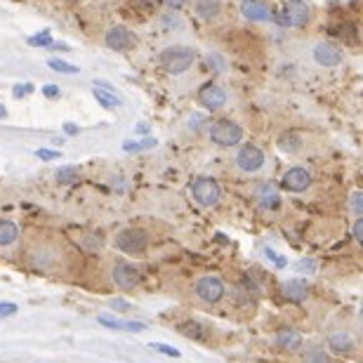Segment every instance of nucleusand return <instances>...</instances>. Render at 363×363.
<instances>
[{
	"instance_id": "obj_36",
	"label": "nucleus",
	"mask_w": 363,
	"mask_h": 363,
	"mask_svg": "<svg viewBox=\"0 0 363 363\" xmlns=\"http://www.w3.org/2000/svg\"><path fill=\"white\" fill-rule=\"evenodd\" d=\"M5 116H7V111H5V106H3V104H0V118H5Z\"/></svg>"
},
{
	"instance_id": "obj_16",
	"label": "nucleus",
	"mask_w": 363,
	"mask_h": 363,
	"mask_svg": "<svg viewBox=\"0 0 363 363\" xmlns=\"http://www.w3.org/2000/svg\"><path fill=\"white\" fill-rule=\"evenodd\" d=\"M309 283L304 279H288L281 286V293L288 302H304L309 297Z\"/></svg>"
},
{
	"instance_id": "obj_20",
	"label": "nucleus",
	"mask_w": 363,
	"mask_h": 363,
	"mask_svg": "<svg viewBox=\"0 0 363 363\" xmlns=\"http://www.w3.org/2000/svg\"><path fill=\"white\" fill-rule=\"evenodd\" d=\"M279 149L288 156H297L304 151V140L297 133H283L279 137Z\"/></svg>"
},
{
	"instance_id": "obj_34",
	"label": "nucleus",
	"mask_w": 363,
	"mask_h": 363,
	"mask_svg": "<svg viewBox=\"0 0 363 363\" xmlns=\"http://www.w3.org/2000/svg\"><path fill=\"white\" fill-rule=\"evenodd\" d=\"M43 94L50 99H55V97H60V90H57V85H45V88H43Z\"/></svg>"
},
{
	"instance_id": "obj_5",
	"label": "nucleus",
	"mask_w": 363,
	"mask_h": 363,
	"mask_svg": "<svg viewBox=\"0 0 363 363\" xmlns=\"http://www.w3.org/2000/svg\"><path fill=\"white\" fill-rule=\"evenodd\" d=\"M234 165L243 175H259L267 168V154L257 144H238L234 154Z\"/></svg>"
},
{
	"instance_id": "obj_19",
	"label": "nucleus",
	"mask_w": 363,
	"mask_h": 363,
	"mask_svg": "<svg viewBox=\"0 0 363 363\" xmlns=\"http://www.w3.org/2000/svg\"><path fill=\"white\" fill-rule=\"evenodd\" d=\"M19 241V227L10 217H0V248H12Z\"/></svg>"
},
{
	"instance_id": "obj_26",
	"label": "nucleus",
	"mask_w": 363,
	"mask_h": 363,
	"mask_svg": "<svg viewBox=\"0 0 363 363\" xmlns=\"http://www.w3.org/2000/svg\"><path fill=\"white\" fill-rule=\"evenodd\" d=\"M48 67L55 69V71H60V74H78V69L74 67V64H67V62H62V60H50Z\"/></svg>"
},
{
	"instance_id": "obj_11",
	"label": "nucleus",
	"mask_w": 363,
	"mask_h": 363,
	"mask_svg": "<svg viewBox=\"0 0 363 363\" xmlns=\"http://www.w3.org/2000/svg\"><path fill=\"white\" fill-rule=\"evenodd\" d=\"M311 186H314V175L307 168H302V165H293L281 177V189L288 194H304Z\"/></svg>"
},
{
	"instance_id": "obj_2",
	"label": "nucleus",
	"mask_w": 363,
	"mask_h": 363,
	"mask_svg": "<svg viewBox=\"0 0 363 363\" xmlns=\"http://www.w3.org/2000/svg\"><path fill=\"white\" fill-rule=\"evenodd\" d=\"M154 31L161 38H168L172 43H179V38H186L189 33V21L182 10H163L154 19Z\"/></svg>"
},
{
	"instance_id": "obj_10",
	"label": "nucleus",
	"mask_w": 363,
	"mask_h": 363,
	"mask_svg": "<svg viewBox=\"0 0 363 363\" xmlns=\"http://www.w3.org/2000/svg\"><path fill=\"white\" fill-rule=\"evenodd\" d=\"M196 99L206 111H222L229 104V92L220 83H206L196 92Z\"/></svg>"
},
{
	"instance_id": "obj_7",
	"label": "nucleus",
	"mask_w": 363,
	"mask_h": 363,
	"mask_svg": "<svg viewBox=\"0 0 363 363\" xmlns=\"http://www.w3.org/2000/svg\"><path fill=\"white\" fill-rule=\"evenodd\" d=\"M189 191L201 208H217L222 201V186L215 177H196Z\"/></svg>"
},
{
	"instance_id": "obj_6",
	"label": "nucleus",
	"mask_w": 363,
	"mask_h": 363,
	"mask_svg": "<svg viewBox=\"0 0 363 363\" xmlns=\"http://www.w3.org/2000/svg\"><path fill=\"white\" fill-rule=\"evenodd\" d=\"M314 19V7L307 0H286L281 5L279 21L288 28H307Z\"/></svg>"
},
{
	"instance_id": "obj_29",
	"label": "nucleus",
	"mask_w": 363,
	"mask_h": 363,
	"mask_svg": "<svg viewBox=\"0 0 363 363\" xmlns=\"http://www.w3.org/2000/svg\"><path fill=\"white\" fill-rule=\"evenodd\" d=\"M168 10H184L186 5H191V0H161Z\"/></svg>"
},
{
	"instance_id": "obj_33",
	"label": "nucleus",
	"mask_w": 363,
	"mask_h": 363,
	"mask_svg": "<svg viewBox=\"0 0 363 363\" xmlns=\"http://www.w3.org/2000/svg\"><path fill=\"white\" fill-rule=\"evenodd\" d=\"M38 158H43V161H55V158H60V154H57V151L40 149V151H38Z\"/></svg>"
},
{
	"instance_id": "obj_24",
	"label": "nucleus",
	"mask_w": 363,
	"mask_h": 363,
	"mask_svg": "<svg viewBox=\"0 0 363 363\" xmlns=\"http://www.w3.org/2000/svg\"><path fill=\"white\" fill-rule=\"evenodd\" d=\"M78 177H81V172H78V168H71V165H64L55 175L57 184H76Z\"/></svg>"
},
{
	"instance_id": "obj_8",
	"label": "nucleus",
	"mask_w": 363,
	"mask_h": 363,
	"mask_svg": "<svg viewBox=\"0 0 363 363\" xmlns=\"http://www.w3.org/2000/svg\"><path fill=\"white\" fill-rule=\"evenodd\" d=\"M149 245V236L147 231L137 229V227H128L121 229L118 234L113 236V248L125 252V255H142Z\"/></svg>"
},
{
	"instance_id": "obj_21",
	"label": "nucleus",
	"mask_w": 363,
	"mask_h": 363,
	"mask_svg": "<svg viewBox=\"0 0 363 363\" xmlns=\"http://www.w3.org/2000/svg\"><path fill=\"white\" fill-rule=\"evenodd\" d=\"M177 330L182 333L184 337H191V340H199V342H203L208 335L206 333H210L206 325H203L201 321H194V318H186V321L177 323Z\"/></svg>"
},
{
	"instance_id": "obj_28",
	"label": "nucleus",
	"mask_w": 363,
	"mask_h": 363,
	"mask_svg": "<svg viewBox=\"0 0 363 363\" xmlns=\"http://www.w3.org/2000/svg\"><path fill=\"white\" fill-rule=\"evenodd\" d=\"M151 350H156V352H161V354H165V357H179V352L175 350V347H168V345H161V342H154L151 345Z\"/></svg>"
},
{
	"instance_id": "obj_1",
	"label": "nucleus",
	"mask_w": 363,
	"mask_h": 363,
	"mask_svg": "<svg viewBox=\"0 0 363 363\" xmlns=\"http://www.w3.org/2000/svg\"><path fill=\"white\" fill-rule=\"evenodd\" d=\"M156 60L158 67L168 76H184L199 60V50L194 45H184V43H170L158 52Z\"/></svg>"
},
{
	"instance_id": "obj_18",
	"label": "nucleus",
	"mask_w": 363,
	"mask_h": 363,
	"mask_svg": "<svg viewBox=\"0 0 363 363\" xmlns=\"http://www.w3.org/2000/svg\"><path fill=\"white\" fill-rule=\"evenodd\" d=\"M255 199L264 210H276L281 206V194L276 191V186L269 184V182H264V184H259L255 189Z\"/></svg>"
},
{
	"instance_id": "obj_17",
	"label": "nucleus",
	"mask_w": 363,
	"mask_h": 363,
	"mask_svg": "<svg viewBox=\"0 0 363 363\" xmlns=\"http://www.w3.org/2000/svg\"><path fill=\"white\" fill-rule=\"evenodd\" d=\"M274 345L279 347L281 352L293 354L297 350H302V335L297 330H293V328H281V330H276Z\"/></svg>"
},
{
	"instance_id": "obj_9",
	"label": "nucleus",
	"mask_w": 363,
	"mask_h": 363,
	"mask_svg": "<svg viewBox=\"0 0 363 363\" xmlns=\"http://www.w3.org/2000/svg\"><path fill=\"white\" fill-rule=\"evenodd\" d=\"M194 295H196V300H201L203 304H217L224 297V281L220 276H213V274L199 276L194 283Z\"/></svg>"
},
{
	"instance_id": "obj_3",
	"label": "nucleus",
	"mask_w": 363,
	"mask_h": 363,
	"mask_svg": "<svg viewBox=\"0 0 363 363\" xmlns=\"http://www.w3.org/2000/svg\"><path fill=\"white\" fill-rule=\"evenodd\" d=\"M245 137V130L238 125L236 121H229V118H222V121H213L208 128V140L215 144V147H222V149H234L238 144L243 142Z\"/></svg>"
},
{
	"instance_id": "obj_25",
	"label": "nucleus",
	"mask_w": 363,
	"mask_h": 363,
	"mask_svg": "<svg viewBox=\"0 0 363 363\" xmlns=\"http://www.w3.org/2000/svg\"><path fill=\"white\" fill-rule=\"evenodd\" d=\"M92 94H94V99H97L101 106L108 108V111H113V108H118V104H121V101L116 99L113 94H108V92H104V90H99V88H94V90H92Z\"/></svg>"
},
{
	"instance_id": "obj_23",
	"label": "nucleus",
	"mask_w": 363,
	"mask_h": 363,
	"mask_svg": "<svg viewBox=\"0 0 363 363\" xmlns=\"http://www.w3.org/2000/svg\"><path fill=\"white\" fill-rule=\"evenodd\" d=\"M300 363H333V359L323 347H307V350L302 352Z\"/></svg>"
},
{
	"instance_id": "obj_15",
	"label": "nucleus",
	"mask_w": 363,
	"mask_h": 363,
	"mask_svg": "<svg viewBox=\"0 0 363 363\" xmlns=\"http://www.w3.org/2000/svg\"><path fill=\"white\" fill-rule=\"evenodd\" d=\"M191 5H194V17L206 21V24H213L224 12V0H191Z\"/></svg>"
},
{
	"instance_id": "obj_32",
	"label": "nucleus",
	"mask_w": 363,
	"mask_h": 363,
	"mask_svg": "<svg viewBox=\"0 0 363 363\" xmlns=\"http://www.w3.org/2000/svg\"><path fill=\"white\" fill-rule=\"evenodd\" d=\"M17 311V304H12V302H0V316L3 314H14Z\"/></svg>"
},
{
	"instance_id": "obj_13",
	"label": "nucleus",
	"mask_w": 363,
	"mask_h": 363,
	"mask_svg": "<svg viewBox=\"0 0 363 363\" xmlns=\"http://www.w3.org/2000/svg\"><path fill=\"white\" fill-rule=\"evenodd\" d=\"M104 45H106L108 50H113V52H130V50H135L137 38H135V33L130 31L128 26L113 24V26H108V28H106V33H104Z\"/></svg>"
},
{
	"instance_id": "obj_30",
	"label": "nucleus",
	"mask_w": 363,
	"mask_h": 363,
	"mask_svg": "<svg viewBox=\"0 0 363 363\" xmlns=\"http://www.w3.org/2000/svg\"><path fill=\"white\" fill-rule=\"evenodd\" d=\"M354 241L363 243V215L357 217V222H354Z\"/></svg>"
},
{
	"instance_id": "obj_22",
	"label": "nucleus",
	"mask_w": 363,
	"mask_h": 363,
	"mask_svg": "<svg viewBox=\"0 0 363 363\" xmlns=\"http://www.w3.org/2000/svg\"><path fill=\"white\" fill-rule=\"evenodd\" d=\"M330 350L335 354H352L354 352V340L347 330H337L328 337Z\"/></svg>"
},
{
	"instance_id": "obj_27",
	"label": "nucleus",
	"mask_w": 363,
	"mask_h": 363,
	"mask_svg": "<svg viewBox=\"0 0 363 363\" xmlns=\"http://www.w3.org/2000/svg\"><path fill=\"white\" fill-rule=\"evenodd\" d=\"M352 210H354V215H357V217L363 215V194L361 191L352 194Z\"/></svg>"
},
{
	"instance_id": "obj_12",
	"label": "nucleus",
	"mask_w": 363,
	"mask_h": 363,
	"mask_svg": "<svg viewBox=\"0 0 363 363\" xmlns=\"http://www.w3.org/2000/svg\"><path fill=\"white\" fill-rule=\"evenodd\" d=\"M111 281L118 290H135L140 286L142 274L135 264H130L128 259H116L111 267Z\"/></svg>"
},
{
	"instance_id": "obj_31",
	"label": "nucleus",
	"mask_w": 363,
	"mask_h": 363,
	"mask_svg": "<svg viewBox=\"0 0 363 363\" xmlns=\"http://www.w3.org/2000/svg\"><path fill=\"white\" fill-rule=\"evenodd\" d=\"M31 45H52V38L45 33V35H33L31 38Z\"/></svg>"
},
{
	"instance_id": "obj_4",
	"label": "nucleus",
	"mask_w": 363,
	"mask_h": 363,
	"mask_svg": "<svg viewBox=\"0 0 363 363\" xmlns=\"http://www.w3.org/2000/svg\"><path fill=\"white\" fill-rule=\"evenodd\" d=\"M307 55H309V62L318 69H337L340 64L345 62L342 50H340L335 43L323 40V38L311 40L307 45Z\"/></svg>"
},
{
	"instance_id": "obj_35",
	"label": "nucleus",
	"mask_w": 363,
	"mask_h": 363,
	"mask_svg": "<svg viewBox=\"0 0 363 363\" xmlns=\"http://www.w3.org/2000/svg\"><path fill=\"white\" fill-rule=\"evenodd\" d=\"M28 88H31V85H17V90H14V97H21V94H26L28 92Z\"/></svg>"
},
{
	"instance_id": "obj_14",
	"label": "nucleus",
	"mask_w": 363,
	"mask_h": 363,
	"mask_svg": "<svg viewBox=\"0 0 363 363\" xmlns=\"http://www.w3.org/2000/svg\"><path fill=\"white\" fill-rule=\"evenodd\" d=\"M241 14H243V19L257 21V24L276 19V14L272 12V5L267 3V0H241Z\"/></svg>"
}]
</instances>
